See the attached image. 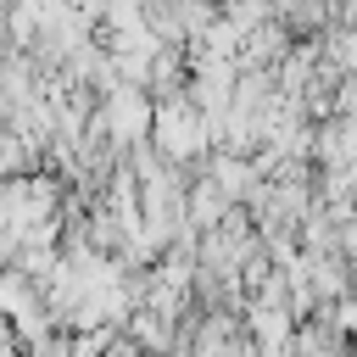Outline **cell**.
<instances>
[{"label": "cell", "mask_w": 357, "mask_h": 357, "mask_svg": "<svg viewBox=\"0 0 357 357\" xmlns=\"http://www.w3.org/2000/svg\"><path fill=\"white\" fill-rule=\"evenodd\" d=\"M156 112H151V156L156 162H167V167H190L201 151H206V123H201V112L190 106V95H173V100H151Z\"/></svg>", "instance_id": "6da1fadb"}, {"label": "cell", "mask_w": 357, "mask_h": 357, "mask_svg": "<svg viewBox=\"0 0 357 357\" xmlns=\"http://www.w3.org/2000/svg\"><path fill=\"white\" fill-rule=\"evenodd\" d=\"M151 95L145 89H128V84H117V89H106L100 95V106H95V128L106 134V145L123 156L128 145H145V134H151Z\"/></svg>", "instance_id": "7a4b0ae2"}, {"label": "cell", "mask_w": 357, "mask_h": 357, "mask_svg": "<svg viewBox=\"0 0 357 357\" xmlns=\"http://www.w3.org/2000/svg\"><path fill=\"white\" fill-rule=\"evenodd\" d=\"M206 184H212L229 206H245V195L257 190V167H251V156H229V151H218L212 167H206Z\"/></svg>", "instance_id": "3957f363"}, {"label": "cell", "mask_w": 357, "mask_h": 357, "mask_svg": "<svg viewBox=\"0 0 357 357\" xmlns=\"http://www.w3.org/2000/svg\"><path fill=\"white\" fill-rule=\"evenodd\" d=\"M39 162H45V151H39V145H28L17 128H6V123H0V184H6V178H28Z\"/></svg>", "instance_id": "277c9868"}, {"label": "cell", "mask_w": 357, "mask_h": 357, "mask_svg": "<svg viewBox=\"0 0 357 357\" xmlns=\"http://www.w3.org/2000/svg\"><path fill=\"white\" fill-rule=\"evenodd\" d=\"M39 307V290L22 279V273H11V268H0V318L6 324H17L22 312H33Z\"/></svg>", "instance_id": "5b68a950"}, {"label": "cell", "mask_w": 357, "mask_h": 357, "mask_svg": "<svg viewBox=\"0 0 357 357\" xmlns=\"http://www.w3.org/2000/svg\"><path fill=\"white\" fill-rule=\"evenodd\" d=\"M290 357H346V340H340L329 324H307V329H296Z\"/></svg>", "instance_id": "8992f818"}, {"label": "cell", "mask_w": 357, "mask_h": 357, "mask_svg": "<svg viewBox=\"0 0 357 357\" xmlns=\"http://www.w3.org/2000/svg\"><path fill=\"white\" fill-rule=\"evenodd\" d=\"M318 50L340 78H357V28H329V39H318Z\"/></svg>", "instance_id": "52a82bcc"}]
</instances>
